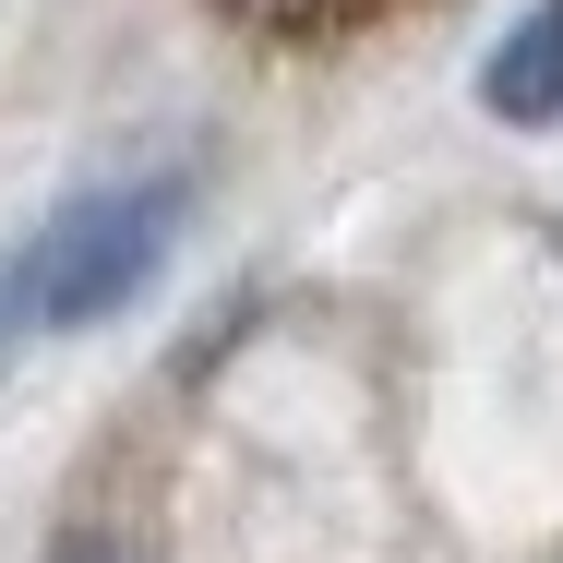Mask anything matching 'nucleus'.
I'll list each match as a JSON object with an SVG mask.
<instances>
[{
	"instance_id": "nucleus-1",
	"label": "nucleus",
	"mask_w": 563,
	"mask_h": 563,
	"mask_svg": "<svg viewBox=\"0 0 563 563\" xmlns=\"http://www.w3.org/2000/svg\"><path fill=\"white\" fill-rule=\"evenodd\" d=\"M180 217H192V180H168V168L73 192L60 217L12 252L24 324H36V336H73V324H109V312H132V300L156 288V264H168Z\"/></svg>"
},
{
	"instance_id": "nucleus-2",
	"label": "nucleus",
	"mask_w": 563,
	"mask_h": 563,
	"mask_svg": "<svg viewBox=\"0 0 563 563\" xmlns=\"http://www.w3.org/2000/svg\"><path fill=\"white\" fill-rule=\"evenodd\" d=\"M479 109L504 132H552L563 120V0H528L504 24V48L479 60Z\"/></svg>"
},
{
	"instance_id": "nucleus-3",
	"label": "nucleus",
	"mask_w": 563,
	"mask_h": 563,
	"mask_svg": "<svg viewBox=\"0 0 563 563\" xmlns=\"http://www.w3.org/2000/svg\"><path fill=\"white\" fill-rule=\"evenodd\" d=\"M240 36H360V24H384V12H408V0H217Z\"/></svg>"
},
{
	"instance_id": "nucleus-4",
	"label": "nucleus",
	"mask_w": 563,
	"mask_h": 563,
	"mask_svg": "<svg viewBox=\"0 0 563 563\" xmlns=\"http://www.w3.org/2000/svg\"><path fill=\"white\" fill-rule=\"evenodd\" d=\"M24 336H36V324H24V288H12V252H0V360H12Z\"/></svg>"
}]
</instances>
